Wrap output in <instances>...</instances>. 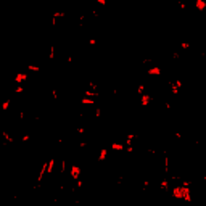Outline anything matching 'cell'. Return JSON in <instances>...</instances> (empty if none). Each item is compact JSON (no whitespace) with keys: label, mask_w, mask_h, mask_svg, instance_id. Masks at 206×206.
<instances>
[{"label":"cell","mask_w":206,"mask_h":206,"mask_svg":"<svg viewBox=\"0 0 206 206\" xmlns=\"http://www.w3.org/2000/svg\"><path fill=\"white\" fill-rule=\"evenodd\" d=\"M98 5H106V0H97Z\"/></svg>","instance_id":"cell-1"}]
</instances>
